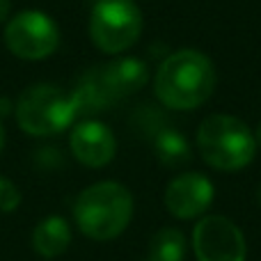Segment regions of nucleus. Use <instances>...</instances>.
Returning <instances> with one entry per match:
<instances>
[{
	"instance_id": "obj_18",
	"label": "nucleus",
	"mask_w": 261,
	"mask_h": 261,
	"mask_svg": "<svg viewBox=\"0 0 261 261\" xmlns=\"http://www.w3.org/2000/svg\"><path fill=\"white\" fill-rule=\"evenodd\" d=\"M3 147H5V130L0 126V151H3Z\"/></svg>"
},
{
	"instance_id": "obj_1",
	"label": "nucleus",
	"mask_w": 261,
	"mask_h": 261,
	"mask_svg": "<svg viewBox=\"0 0 261 261\" xmlns=\"http://www.w3.org/2000/svg\"><path fill=\"white\" fill-rule=\"evenodd\" d=\"M216 90V67L197 48H179L161 62L153 78L156 99L170 110H197Z\"/></svg>"
},
{
	"instance_id": "obj_4",
	"label": "nucleus",
	"mask_w": 261,
	"mask_h": 261,
	"mask_svg": "<svg viewBox=\"0 0 261 261\" xmlns=\"http://www.w3.org/2000/svg\"><path fill=\"white\" fill-rule=\"evenodd\" d=\"M78 117L71 94L50 83L28 87L16 103V122L25 133L46 138L62 133Z\"/></svg>"
},
{
	"instance_id": "obj_10",
	"label": "nucleus",
	"mask_w": 261,
	"mask_h": 261,
	"mask_svg": "<svg viewBox=\"0 0 261 261\" xmlns=\"http://www.w3.org/2000/svg\"><path fill=\"white\" fill-rule=\"evenodd\" d=\"M96 71L115 103L140 92L149 81V67L138 58H117L108 64L96 67Z\"/></svg>"
},
{
	"instance_id": "obj_14",
	"label": "nucleus",
	"mask_w": 261,
	"mask_h": 261,
	"mask_svg": "<svg viewBox=\"0 0 261 261\" xmlns=\"http://www.w3.org/2000/svg\"><path fill=\"white\" fill-rule=\"evenodd\" d=\"M186 236L174 227H163L153 234L144 261H184Z\"/></svg>"
},
{
	"instance_id": "obj_9",
	"label": "nucleus",
	"mask_w": 261,
	"mask_h": 261,
	"mask_svg": "<svg viewBox=\"0 0 261 261\" xmlns=\"http://www.w3.org/2000/svg\"><path fill=\"white\" fill-rule=\"evenodd\" d=\"M71 153L85 167H106L117 153L115 133L96 119H85L71 130Z\"/></svg>"
},
{
	"instance_id": "obj_17",
	"label": "nucleus",
	"mask_w": 261,
	"mask_h": 261,
	"mask_svg": "<svg viewBox=\"0 0 261 261\" xmlns=\"http://www.w3.org/2000/svg\"><path fill=\"white\" fill-rule=\"evenodd\" d=\"M254 140H257V147H261V122L257 124V130H254Z\"/></svg>"
},
{
	"instance_id": "obj_2",
	"label": "nucleus",
	"mask_w": 261,
	"mask_h": 261,
	"mask_svg": "<svg viewBox=\"0 0 261 261\" xmlns=\"http://www.w3.org/2000/svg\"><path fill=\"white\" fill-rule=\"evenodd\" d=\"M133 218V195L124 184L99 181L76 197L73 220L78 229L94 241H113Z\"/></svg>"
},
{
	"instance_id": "obj_7",
	"label": "nucleus",
	"mask_w": 261,
	"mask_h": 261,
	"mask_svg": "<svg viewBox=\"0 0 261 261\" xmlns=\"http://www.w3.org/2000/svg\"><path fill=\"white\" fill-rule=\"evenodd\" d=\"M193 252L197 261H245L248 245L234 220L206 216L193 231Z\"/></svg>"
},
{
	"instance_id": "obj_15",
	"label": "nucleus",
	"mask_w": 261,
	"mask_h": 261,
	"mask_svg": "<svg viewBox=\"0 0 261 261\" xmlns=\"http://www.w3.org/2000/svg\"><path fill=\"white\" fill-rule=\"evenodd\" d=\"M21 204V190L7 179L0 176V213H12Z\"/></svg>"
},
{
	"instance_id": "obj_3",
	"label": "nucleus",
	"mask_w": 261,
	"mask_h": 261,
	"mask_svg": "<svg viewBox=\"0 0 261 261\" xmlns=\"http://www.w3.org/2000/svg\"><path fill=\"white\" fill-rule=\"evenodd\" d=\"M202 161L218 172H239L257 156L254 130L234 115H208L197 128Z\"/></svg>"
},
{
	"instance_id": "obj_11",
	"label": "nucleus",
	"mask_w": 261,
	"mask_h": 261,
	"mask_svg": "<svg viewBox=\"0 0 261 261\" xmlns=\"http://www.w3.org/2000/svg\"><path fill=\"white\" fill-rule=\"evenodd\" d=\"M71 245V227L62 216H48L32 231V250L44 259H53L67 252Z\"/></svg>"
},
{
	"instance_id": "obj_5",
	"label": "nucleus",
	"mask_w": 261,
	"mask_h": 261,
	"mask_svg": "<svg viewBox=\"0 0 261 261\" xmlns=\"http://www.w3.org/2000/svg\"><path fill=\"white\" fill-rule=\"evenodd\" d=\"M142 35V12L133 0H96L90 16V37L99 50L119 55Z\"/></svg>"
},
{
	"instance_id": "obj_19",
	"label": "nucleus",
	"mask_w": 261,
	"mask_h": 261,
	"mask_svg": "<svg viewBox=\"0 0 261 261\" xmlns=\"http://www.w3.org/2000/svg\"><path fill=\"white\" fill-rule=\"evenodd\" d=\"M257 202H259V206H261V186H259V190H257Z\"/></svg>"
},
{
	"instance_id": "obj_6",
	"label": "nucleus",
	"mask_w": 261,
	"mask_h": 261,
	"mask_svg": "<svg viewBox=\"0 0 261 261\" xmlns=\"http://www.w3.org/2000/svg\"><path fill=\"white\" fill-rule=\"evenodd\" d=\"M5 44L9 53L21 60H46L60 44V30L44 12L25 9L16 14L5 28Z\"/></svg>"
},
{
	"instance_id": "obj_8",
	"label": "nucleus",
	"mask_w": 261,
	"mask_h": 261,
	"mask_svg": "<svg viewBox=\"0 0 261 261\" xmlns=\"http://www.w3.org/2000/svg\"><path fill=\"white\" fill-rule=\"evenodd\" d=\"M216 197L211 179L202 172H184L174 176L165 188V208L179 220H193L208 211Z\"/></svg>"
},
{
	"instance_id": "obj_12",
	"label": "nucleus",
	"mask_w": 261,
	"mask_h": 261,
	"mask_svg": "<svg viewBox=\"0 0 261 261\" xmlns=\"http://www.w3.org/2000/svg\"><path fill=\"white\" fill-rule=\"evenodd\" d=\"M71 99H73V106H76V113L78 117H87V115H96V113H103L108 110L110 106H115V99L108 94V90L103 87L99 78V71L90 69L81 76L78 81L76 90L71 92Z\"/></svg>"
},
{
	"instance_id": "obj_16",
	"label": "nucleus",
	"mask_w": 261,
	"mask_h": 261,
	"mask_svg": "<svg viewBox=\"0 0 261 261\" xmlns=\"http://www.w3.org/2000/svg\"><path fill=\"white\" fill-rule=\"evenodd\" d=\"M9 9H12V0H0V23L9 16Z\"/></svg>"
},
{
	"instance_id": "obj_13",
	"label": "nucleus",
	"mask_w": 261,
	"mask_h": 261,
	"mask_svg": "<svg viewBox=\"0 0 261 261\" xmlns=\"http://www.w3.org/2000/svg\"><path fill=\"white\" fill-rule=\"evenodd\" d=\"M153 153L165 167H184L190 163L193 151L186 135L176 128H161L153 138Z\"/></svg>"
}]
</instances>
